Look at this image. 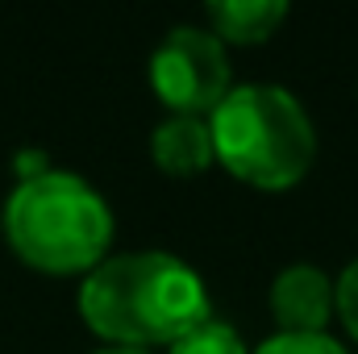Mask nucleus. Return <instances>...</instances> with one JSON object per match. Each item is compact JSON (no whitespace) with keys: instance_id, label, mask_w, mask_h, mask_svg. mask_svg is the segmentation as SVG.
<instances>
[{"instance_id":"1","label":"nucleus","mask_w":358,"mask_h":354,"mask_svg":"<svg viewBox=\"0 0 358 354\" xmlns=\"http://www.w3.org/2000/svg\"><path fill=\"white\" fill-rule=\"evenodd\" d=\"M80 313L113 346H176L208 317V292L200 275L176 255L138 250L92 267L80 288Z\"/></svg>"},{"instance_id":"2","label":"nucleus","mask_w":358,"mask_h":354,"mask_svg":"<svg viewBox=\"0 0 358 354\" xmlns=\"http://www.w3.org/2000/svg\"><path fill=\"white\" fill-rule=\"evenodd\" d=\"M8 246L38 271L76 275L104 263L113 242V213L104 196L71 171L25 176L4 204Z\"/></svg>"},{"instance_id":"3","label":"nucleus","mask_w":358,"mask_h":354,"mask_svg":"<svg viewBox=\"0 0 358 354\" xmlns=\"http://www.w3.org/2000/svg\"><path fill=\"white\" fill-rule=\"evenodd\" d=\"M217 163L255 187H292L308 176L317 134L304 104L275 84H242L208 113Z\"/></svg>"},{"instance_id":"4","label":"nucleus","mask_w":358,"mask_h":354,"mask_svg":"<svg viewBox=\"0 0 358 354\" xmlns=\"http://www.w3.org/2000/svg\"><path fill=\"white\" fill-rule=\"evenodd\" d=\"M150 88L176 117H208L229 96L225 46L208 29H171L150 59Z\"/></svg>"},{"instance_id":"5","label":"nucleus","mask_w":358,"mask_h":354,"mask_svg":"<svg viewBox=\"0 0 358 354\" xmlns=\"http://www.w3.org/2000/svg\"><path fill=\"white\" fill-rule=\"evenodd\" d=\"M338 313L334 279L313 263L283 267L271 283V317L279 334H325L329 317Z\"/></svg>"},{"instance_id":"6","label":"nucleus","mask_w":358,"mask_h":354,"mask_svg":"<svg viewBox=\"0 0 358 354\" xmlns=\"http://www.w3.org/2000/svg\"><path fill=\"white\" fill-rule=\"evenodd\" d=\"M150 155H155L159 171L179 179L208 171L217 163L208 117H167L150 138Z\"/></svg>"},{"instance_id":"7","label":"nucleus","mask_w":358,"mask_h":354,"mask_svg":"<svg viewBox=\"0 0 358 354\" xmlns=\"http://www.w3.org/2000/svg\"><path fill=\"white\" fill-rule=\"evenodd\" d=\"M283 17H287L283 0H217V4H208V21H213L208 34L221 46L225 42L255 46V42H267Z\"/></svg>"},{"instance_id":"8","label":"nucleus","mask_w":358,"mask_h":354,"mask_svg":"<svg viewBox=\"0 0 358 354\" xmlns=\"http://www.w3.org/2000/svg\"><path fill=\"white\" fill-rule=\"evenodd\" d=\"M167 354H250L242 346L238 330L234 325H221V321H204L200 330H192L187 338H179Z\"/></svg>"},{"instance_id":"9","label":"nucleus","mask_w":358,"mask_h":354,"mask_svg":"<svg viewBox=\"0 0 358 354\" xmlns=\"http://www.w3.org/2000/svg\"><path fill=\"white\" fill-rule=\"evenodd\" d=\"M255 354H346L329 334H275Z\"/></svg>"},{"instance_id":"10","label":"nucleus","mask_w":358,"mask_h":354,"mask_svg":"<svg viewBox=\"0 0 358 354\" xmlns=\"http://www.w3.org/2000/svg\"><path fill=\"white\" fill-rule=\"evenodd\" d=\"M334 300H338V317H342V325L350 330V338L358 342V259L338 275V283H334Z\"/></svg>"},{"instance_id":"11","label":"nucleus","mask_w":358,"mask_h":354,"mask_svg":"<svg viewBox=\"0 0 358 354\" xmlns=\"http://www.w3.org/2000/svg\"><path fill=\"white\" fill-rule=\"evenodd\" d=\"M96 354H150V351H134V346H108V351H96Z\"/></svg>"}]
</instances>
